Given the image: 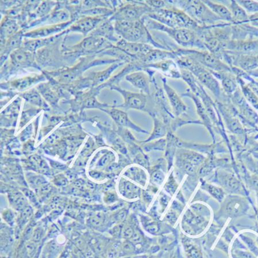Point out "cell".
Returning a JSON list of instances; mask_svg holds the SVG:
<instances>
[{
	"instance_id": "cell-1",
	"label": "cell",
	"mask_w": 258,
	"mask_h": 258,
	"mask_svg": "<svg viewBox=\"0 0 258 258\" xmlns=\"http://www.w3.org/2000/svg\"><path fill=\"white\" fill-rule=\"evenodd\" d=\"M119 62L122 61L111 58L100 57L98 55H92L80 58L73 65L51 71L43 70L42 72L51 76L60 84H67L82 77L84 72L91 68Z\"/></svg>"
},
{
	"instance_id": "cell-2",
	"label": "cell",
	"mask_w": 258,
	"mask_h": 258,
	"mask_svg": "<svg viewBox=\"0 0 258 258\" xmlns=\"http://www.w3.org/2000/svg\"><path fill=\"white\" fill-rule=\"evenodd\" d=\"M114 24L117 34L127 42L150 44L161 50H173L170 46L156 41L142 20L136 22H115Z\"/></svg>"
},
{
	"instance_id": "cell-3",
	"label": "cell",
	"mask_w": 258,
	"mask_h": 258,
	"mask_svg": "<svg viewBox=\"0 0 258 258\" xmlns=\"http://www.w3.org/2000/svg\"><path fill=\"white\" fill-rule=\"evenodd\" d=\"M114 44L100 36L88 35L74 45L62 46L63 55L68 66L80 58L92 55H99L105 50L114 47Z\"/></svg>"
},
{
	"instance_id": "cell-4",
	"label": "cell",
	"mask_w": 258,
	"mask_h": 258,
	"mask_svg": "<svg viewBox=\"0 0 258 258\" xmlns=\"http://www.w3.org/2000/svg\"><path fill=\"white\" fill-rule=\"evenodd\" d=\"M149 30L164 32L175 40L179 45L188 48L207 50L202 40L195 31L187 28H173L163 25L145 16L142 19Z\"/></svg>"
},
{
	"instance_id": "cell-5",
	"label": "cell",
	"mask_w": 258,
	"mask_h": 258,
	"mask_svg": "<svg viewBox=\"0 0 258 258\" xmlns=\"http://www.w3.org/2000/svg\"><path fill=\"white\" fill-rule=\"evenodd\" d=\"M177 56L175 61L180 68L190 71L204 88L212 93L215 98L218 99L221 98L222 90L220 84L210 70L188 56L182 55Z\"/></svg>"
},
{
	"instance_id": "cell-6",
	"label": "cell",
	"mask_w": 258,
	"mask_h": 258,
	"mask_svg": "<svg viewBox=\"0 0 258 258\" xmlns=\"http://www.w3.org/2000/svg\"><path fill=\"white\" fill-rule=\"evenodd\" d=\"M28 68H34L40 71L42 69L38 65L35 58V52L28 51L23 47L15 50L1 66L2 82L8 81L11 76Z\"/></svg>"
},
{
	"instance_id": "cell-7",
	"label": "cell",
	"mask_w": 258,
	"mask_h": 258,
	"mask_svg": "<svg viewBox=\"0 0 258 258\" xmlns=\"http://www.w3.org/2000/svg\"><path fill=\"white\" fill-rule=\"evenodd\" d=\"M146 16L170 28H187L197 32L201 27L185 12L173 6L164 9L154 10Z\"/></svg>"
},
{
	"instance_id": "cell-8",
	"label": "cell",
	"mask_w": 258,
	"mask_h": 258,
	"mask_svg": "<svg viewBox=\"0 0 258 258\" xmlns=\"http://www.w3.org/2000/svg\"><path fill=\"white\" fill-rule=\"evenodd\" d=\"M66 36L62 32L55 42L35 52L36 62L42 70L48 67L56 70L68 66L62 52V46L65 43Z\"/></svg>"
},
{
	"instance_id": "cell-9",
	"label": "cell",
	"mask_w": 258,
	"mask_h": 258,
	"mask_svg": "<svg viewBox=\"0 0 258 258\" xmlns=\"http://www.w3.org/2000/svg\"><path fill=\"white\" fill-rule=\"evenodd\" d=\"M173 6L179 8L185 12L200 26H210L222 22L218 16H216L205 5L203 1H174L168 0Z\"/></svg>"
},
{
	"instance_id": "cell-10",
	"label": "cell",
	"mask_w": 258,
	"mask_h": 258,
	"mask_svg": "<svg viewBox=\"0 0 258 258\" xmlns=\"http://www.w3.org/2000/svg\"><path fill=\"white\" fill-rule=\"evenodd\" d=\"M110 90L119 93L122 96L124 103L115 106L124 110H135L147 112L150 116L155 114L154 104H149L152 100V95L148 96L141 92H133L124 90L119 85H112Z\"/></svg>"
},
{
	"instance_id": "cell-11",
	"label": "cell",
	"mask_w": 258,
	"mask_h": 258,
	"mask_svg": "<svg viewBox=\"0 0 258 258\" xmlns=\"http://www.w3.org/2000/svg\"><path fill=\"white\" fill-rule=\"evenodd\" d=\"M177 55L188 56L196 60L203 66L213 72H230L231 68L226 63L218 56L212 53L208 50L188 49V48H178L175 49Z\"/></svg>"
},
{
	"instance_id": "cell-12",
	"label": "cell",
	"mask_w": 258,
	"mask_h": 258,
	"mask_svg": "<svg viewBox=\"0 0 258 258\" xmlns=\"http://www.w3.org/2000/svg\"><path fill=\"white\" fill-rule=\"evenodd\" d=\"M153 11L144 1L123 2L110 20L113 23L136 22L142 20L144 16L151 13Z\"/></svg>"
},
{
	"instance_id": "cell-13",
	"label": "cell",
	"mask_w": 258,
	"mask_h": 258,
	"mask_svg": "<svg viewBox=\"0 0 258 258\" xmlns=\"http://www.w3.org/2000/svg\"><path fill=\"white\" fill-rule=\"evenodd\" d=\"M44 75L47 78V82L40 83L36 88L44 100L50 104L52 108H58L59 100L62 99H68L70 95L64 90L62 84L51 76Z\"/></svg>"
},
{
	"instance_id": "cell-14",
	"label": "cell",
	"mask_w": 258,
	"mask_h": 258,
	"mask_svg": "<svg viewBox=\"0 0 258 258\" xmlns=\"http://www.w3.org/2000/svg\"><path fill=\"white\" fill-rule=\"evenodd\" d=\"M47 81L43 73L33 74L23 76L22 78L8 80L1 83V89L3 91H11L16 94L23 93L37 86L40 83Z\"/></svg>"
},
{
	"instance_id": "cell-15",
	"label": "cell",
	"mask_w": 258,
	"mask_h": 258,
	"mask_svg": "<svg viewBox=\"0 0 258 258\" xmlns=\"http://www.w3.org/2000/svg\"><path fill=\"white\" fill-rule=\"evenodd\" d=\"M101 91L102 90L99 87L92 88L90 90L79 93L74 96V99L70 100V102L72 104L79 106L82 110L84 108H95L102 111L111 106L99 102L96 97L100 94Z\"/></svg>"
},
{
	"instance_id": "cell-16",
	"label": "cell",
	"mask_w": 258,
	"mask_h": 258,
	"mask_svg": "<svg viewBox=\"0 0 258 258\" xmlns=\"http://www.w3.org/2000/svg\"><path fill=\"white\" fill-rule=\"evenodd\" d=\"M106 19L107 18L83 16L76 20L66 30L63 32V34L67 36L71 32H78L85 38Z\"/></svg>"
},
{
	"instance_id": "cell-17",
	"label": "cell",
	"mask_w": 258,
	"mask_h": 258,
	"mask_svg": "<svg viewBox=\"0 0 258 258\" xmlns=\"http://www.w3.org/2000/svg\"><path fill=\"white\" fill-rule=\"evenodd\" d=\"M103 112L106 113L110 115L113 120L117 125L118 127L127 128L128 130H132L136 132L142 133L144 134H149V132L141 128L129 118L126 112L120 110L115 106L103 109Z\"/></svg>"
},
{
	"instance_id": "cell-18",
	"label": "cell",
	"mask_w": 258,
	"mask_h": 258,
	"mask_svg": "<svg viewBox=\"0 0 258 258\" xmlns=\"http://www.w3.org/2000/svg\"><path fill=\"white\" fill-rule=\"evenodd\" d=\"M115 46L129 56L131 61L142 59L154 48L150 44L127 42L123 39H121Z\"/></svg>"
},
{
	"instance_id": "cell-19",
	"label": "cell",
	"mask_w": 258,
	"mask_h": 258,
	"mask_svg": "<svg viewBox=\"0 0 258 258\" xmlns=\"http://www.w3.org/2000/svg\"><path fill=\"white\" fill-rule=\"evenodd\" d=\"M74 22V20H71V21L66 23L43 26L36 28V29L26 32L24 36V38L28 39L50 38L51 36L62 33V32L66 30Z\"/></svg>"
},
{
	"instance_id": "cell-20",
	"label": "cell",
	"mask_w": 258,
	"mask_h": 258,
	"mask_svg": "<svg viewBox=\"0 0 258 258\" xmlns=\"http://www.w3.org/2000/svg\"><path fill=\"white\" fill-rule=\"evenodd\" d=\"M163 84V89L170 104L173 114L179 118L187 112L188 108L183 102L181 97L169 85L166 78H161Z\"/></svg>"
},
{
	"instance_id": "cell-21",
	"label": "cell",
	"mask_w": 258,
	"mask_h": 258,
	"mask_svg": "<svg viewBox=\"0 0 258 258\" xmlns=\"http://www.w3.org/2000/svg\"><path fill=\"white\" fill-rule=\"evenodd\" d=\"M147 68H150L155 72H159L166 78L181 79V68L174 59H166L159 62L147 64L145 66L144 70Z\"/></svg>"
},
{
	"instance_id": "cell-22",
	"label": "cell",
	"mask_w": 258,
	"mask_h": 258,
	"mask_svg": "<svg viewBox=\"0 0 258 258\" xmlns=\"http://www.w3.org/2000/svg\"><path fill=\"white\" fill-rule=\"evenodd\" d=\"M125 79L130 82L133 87L138 89L140 92L151 96L150 84L156 81L152 80L146 72L137 71L128 74Z\"/></svg>"
},
{
	"instance_id": "cell-23",
	"label": "cell",
	"mask_w": 258,
	"mask_h": 258,
	"mask_svg": "<svg viewBox=\"0 0 258 258\" xmlns=\"http://www.w3.org/2000/svg\"><path fill=\"white\" fill-rule=\"evenodd\" d=\"M225 51L236 54L256 55L258 52V38L229 40Z\"/></svg>"
},
{
	"instance_id": "cell-24",
	"label": "cell",
	"mask_w": 258,
	"mask_h": 258,
	"mask_svg": "<svg viewBox=\"0 0 258 258\" xmlns=\"http://www.w3.org/2000/svg\"><path fill=\"white\" fill-rule=\"evenodd\" d=\"M26 31L21 30L18 33L7 39L5 43L1 46V66L9 58L10 55L16 50L22 47L24 35Z\"/></svg>"
},
{
	"instance_id": "cell-25",
	"label": "cell",
	"mask_w": 258,
	"mask_h": 258,
	"mask_svg": "<svg viewBox=\"0 0 258 258\" xmlns=\"http://www.w3.org/2000/svg\"><path fill=\"white\" fill-rule=\"evenodd\" d=\"M232 102L239 108V110L244 118L250 121V122L256 123L258 120V116L254 110L249 106V104L244 98L240 88L234 94L230 97Z\"/></svg>"
},
{
	"instance_id": "cell-26",
	"label": "cell",
	"mask_w": 258,
	"mask_h": 258,
	"mask_svg": "<svg viewBox=\"0 0 258 258\" xmlns=\"http://www.w3.org/2000/svg\"><path fill=\"white\" fill-rule=\"evenodd\" d=\"M211 72L217 79L220 80L221 90L225 95L231 97L239 88L236 76L232 72Z\"/></svg>"
},
{
	"instance_id": "cell-27",
	"label": "cell",
	"mask_w": 258,
	"mask_h": 258,
	"mask_svg": "<svg viewBox=\"0 0 258 258\" xmlns=\"http://www.w3.org/2000/svg\"><path fill=\"white\" fill-rule=\"evenodd\" d=\"M126 64L123 62H116L111 64L104 70L90 72L88 76L91 80L92 88L98 87L107 82L117 68Z\"/></svg>"
},
{
	"instance_id": "cell-28",
	"label": "cell",
	"mask_w": 258,
	"mask_h": 258,
	"mask_svg": "<svg viewBox=\"0 0 258 258\" xmlns=\"http://www.w3.org/2000/svg\"><path fill=\"white\" fill-rule=\"evenodd\" d=\"M90 35L100 36L114 44L122 39L117 34L114 24L110 19L104 20Z\"/></svg>"
},
{
	"instance_id": "cell-29",
	"label": "cell",
	"mask_w": 258,
	"mask_h": 258,
	"mask_svg": "<svg viewBox=\"0 0 258 258\" xmlns=\"http://www.w3.org/2000/svg\"><path fill=\"white\" fill-rule=\"evenodd\" d=\"M118 189L120 195L129 200L139 199L143 190L139 185L124 178L120 180Z\"/></svg>"
},
{
	"instance_id": "cell-30",
	"label": "cell",
	"mask_w": 258,
	"mask_h": 258,
	"mask_svg": "<svg viewBox=\"0 0 258 258\" xmlns=\"http://www.w3.org/2000/svg\"><path fill=\"white\" fill-rule=\"evenodd\" d=\"M181 96L183 97V98H188L193 100V102L195 104L197 114H198L200 119L202 120L203 124L207 127L209 131L213 134V123L212 120L209 118L206 109H205L203 103L201 102L198 97L193 94L189 88L181 95Z\"/></svg>"
},
{
	"instance_id": "cell-31",
	"label": "cell",
	"mask_w": 258,
	"mask_h": 258,
	"mask_svg": "<svg viewBox=\"0 0 258 258\" xmlns=\"http://www.w3.org/2000/svg\"><path fill=\"white\" fill-rule=\"evenodd\" d=\"M71 16L70 12L64 6L63 1H58L57 5L54 10L48 15L44 24L52 25L66 23L71 21Z\"/></svg>"
},
{
	"instance_id": "cell-32",
	"label": "cell",
	"mask_w": 258,
	"mask_h": 258,
	"mask_svg": "<svg viewBox=\"0 0 258 258\" xmlns=\"http://www.w3.org/2000/svg\"><path fill=\"white\" fill-rule=\"evenodd\" d=\"M167 164L166 160L160 159L158 163L150 167L147 170L149 175V183L159 188L166 179Z\"/></svg>"
},
{
	"instance_id": "cell-33",
	"label": "cell",
	"mask_w": 258,
	"mask_h": 258,
	"mask_svg": "<svg viewBox=\"0 0 258 258\" xmlns=\"http://www.w3.org/2000/svg\"><path fill=\"white\" fill-rule=\"evenodd\" d=\"M124 176L142 188H146L149 184L148 171L138 165L128 167L124 173Z\"/></svg>"
},
{
	"instance_id": "cell-34",
	"label": "cell",
	"mask_w": 258,
	"mask_h": 258,
	"mask_svg": "<svg viewBox=\"0 0 258 258\" xmlns=\"http://www.w3.org/2000/svg\"><path fill=\"white\" fill-rule=\"evenodd\" d=\"M21 30L17 20L3 16L1 21V46L6 43L7 39Z\"/></svg>"
},
{
	"instance_id": "cell-35",
	"label": "cell",
	"mask_w": 258,
	"mask_h": 258,
	"mask_svg": "<svg viewBox=\"0 0 258 258\" xmlns=\"http://www.w3.org/2000/svg\"><path fill=\"white\" fill-rule=\"evenodd\" d=\"M18 95L20 98L25 100L27 102L33 105V106L38 107L46 111H50V108L46 101L44 100L36 87L32 88L25 92L19 93Z\"/></svg>"
},
{
	"instance_id": "cell-36",
	"label": "cell",
	"mask_w": 258,
	"mask_h": 258,
	"mask_svg": "<svg viewBox=\"0 0 258 258\" xmlns=\"http://www.w3.org/2000/svg\"><path fill=\"white\" fill-rule=\"evenodd\" d=\"M151 117L154 122V128L148 138L146 140L142 141L143 143H148L151 141L165 138L169 131V127L156 114L152 115Z\"/></svg>"
},
{
	"instance_id": "cell-37",
	"label": "cell",
	"mask_w": 258,
	"mask_h": 258,
	"mask_svg": "<svg viewBox=\"0 0 258 258\" xmlns=\"http://www.w3.org/2000/svg\"><path fill=\"white\" fill-rule=\"evenodd\" d=\"M167 143L165 149L164 159L167 164V171H170L174 164L176 152L178 147L177 146V136L175 133L169 130L166 137Z\"/></svg>"
},
{
	"instance_id": "cell-38",
	"label": "cell",
	"mask_w": 258,
	"mask_h": 258,
	"mask_svg": "<svg viewBox=\"0 0 258 258\" xmlns=\"http://www.w3.org/2000/svg\"><path fill=\"white\" fill-rule=\"evenodd\" d=\"M60 35V34L51 36L50 38L41 39H28L24 38L22 44V46L25 49L32 52H36L41 48L50 45L57 40Z\"/></svg>"
},
{
	"instance_id": "cell-39",
	"label": "cell",
	"mask_w": 258,
	"mask_h": 258,
	"mask_svg": "<svg viewBox=\"0 0 258 258\" xmlns=\"http://www.w3.org/2000/svg\"><path fill=\"white\" fill-rule=\"evenodd\" d=\"M203 2L223 22L233 23L231 12L224 4L211 1H203Z\"/></svg>"
},
{
	"instance_id": "cell-40",
	"label": "cell",
	"mask_w": 258,
	"mask_h": 258,
	"mask_svg": "<svg viewBox=\"0 0 258 258\" xmlns=\"http://www.w3.org/2000/svg\"><path fill=\"white\" fill-rule=\"evenodd\" d=\"M228 9L230 11L233 23L232 24H243L249 23V15L243 7L237 1L229 2Z\"/></svg>"
},
{
	"instance_id": "cell-41",
	"label": "cell",
	"mask_w": 258,
	"mask_h": 258,
	"mask_svg": "<svg viewBox=\"0 0 258 258\" xmlns=\"http://www.w3.org/2000/svg\"><path fill=\"white\" fill-rule=\"evenodd\" d=\"M216 178L219 184L227 190L235 191L240 187L239 181L230 173L219 170L217 172Z\"/></svg>"
},
{
	"instance_id": "cell-42",
	"label": "cell",
	"mask_w": 258,
	"mask_h": 258,
	"mask_svg": "<svg viewBox=\"0 0 258 258\" xmlns=\"http://www.w3.org/2000/svg\"><path fill=\"white\" fill-rule=\"evenodd\" d=\"M237 81L245 100L258 111V95L243 79L237 78Z\"/></svg>"
},
{
	"instance_id": "cell-43",
	"label": "cell",
	"mask_w": 258,
	"mask_h": 258,
	"mask_svg": "<svg viewBox=\"0 0 258 258\" xmlns=\"http://www.w3.org/2000/svg\"><path fill=\"white\" fill-rule=\"evenodd\" d=\"M115 10L111 8L98 7L93 9L83 11L80 13L79 18L83 16H91V17H102L110 19L115 14Z\"/></svg>"
},
{
	"instance_id": "cell-44",
	"label": "cell",
	"mask_w": 258,
	"mask_h": 258,
	"mask_svg": "<svg viewBox=\"0 0 258 258\" xmlns=\"http://www.w3.org/2000/svg\"><path fill=\"white\" fill-rule=\"evenodd\" d=\"M166 138L151 141V142L148 143H143L142 141H139L140 146L142 147L145 152L152 151H164L166 149Z\"/></svg>"
},
{
	"instance_id": "cell-45",
	"label": "cell",
	"mask_w": 258,
	"mask_h": 258,
	"mask_svg": "<svg viewBox=\"0 0 258 258\" xmlns=\"http://www.w3.org/2000/svg\"><path fill=\"white\" fill-rule=\"evenodd\" d=\"M179 187V184L177 182L176 177L174 175V171L172 170L166 182L163 185L164 191L171 196H173L178 190Z\"/></svg>"
},
{
	"instance_id": "cell-46",
	"label": "cell",
	"mask_w": 258,
	"mask_h": 258,
	"mask_svg": "<svg viewBox=\"0 0 258 258\" xmlns=\"http://www.w3.org/2000/svg\"><path fill=\"white\" fill-rule=\"evenodd\" d=\"M201 188L208 193L217 200H221L223 199L224 196V192L222 189L218 187L215 186L211 184H208L205 181L201 182Z\"/></svg>"
},
{
	"instance_id": "cell-47",
	"label": "cell",
	"mask_w": 258,
	"mask_h": 258,
	"mask_svg": "<svg viewBox=\"0 0 258 258\" xmlns=\"http://www.w3.org/2000/svg\"><path fill=\"white\" fill-rule=\"evenodd\" d=\"M241 7H243L244 9L246 11L248 14H258V2L252 1H237Z\"/></svg>"
},
{
	"instance_id": "cell-48",
	"label": "cell",
	"mask_w": 258,
	"mask_h": 258,
	"mask_svg": "<svg viewBox=\"0 0 258 258\" xmlns=\"http://www.w3.org/2000/svg\"><path fill=\"white\" fill-rule=\"evenodd\" d=\"M147 5L153 10L164 9L171 7V4L167 1H144Z\"/></svg>"
},
{
	"instance_id": "cell-49",
	"label": "cell",
	"mask_w": 258,
	"mask_h": 258,
	"mask_svg": "<svg viewBox=\"0 0 258 258\" xmlns=\"http://www.w3.org/2000/svg\"><path fill=\"white\" fill-rule=\"evenodd\" d=\"M18 1H1V12L11 9Z\"/></svg>"
},
{
	"instance_id": "cell-50",
	"label": "cell",
	"mask_w": 258,
	"mask_h": 258,
	"mask_svg": "<svg viewBox=\"0 0 258 258\" xmlns=\"http://www.w3.org/2000/svg\"><path fill=\"white\" fill-rule=\"evenodd\" d=\"M249 23L251 26L258 28V14L249 15Z\"/></svg>"
},
{
	"instance_id": "cell-51",
	"label": "cell",
	"mask_w": 258,
	"mask_h": 258,
	"mask_svg": "<svg viewBox=\"0 0 258 258\" xmlns=\"http://www.w3.org/2000/svg\"><path fill=\"white\" fill-rule=\"evenodd\" d=\"M133 234H134L133 229L130 226L124 227L123 229V235L126 238H129V237L132 236Z\"/></svg>"
},
{
	"instance_id": "cell-52",
	"label": "cell",
	"mask_w": 258,
	"mask_h": 258,
	"mask_svg": "<svg viewBox=\"0 0 258 258\" xmlns=\"http://www.w3.org/2000/svg\"><path fill=\"white\" fill-rule=\"evenodd\" d=\"M123 248L124 250H126V251H130L134 249V246H133V245L130 243L126 242L124 244Z\"/></svg>"
},
{
	"instance_id": "cell-53",
	"label": "cell",
	"mask_w": 258,
	"mask_h": 258,
	"mask_svg": "<svg viewBox=\"0 0 258 258\" xmlns=\"http://www.w3.org/2000/svg\"><path fill=\"white\" fill-rule=\"evenodd\" d=\"M248 74L250 75L252 78H258V68L254 70L248 72Z\"/></svg>"
},
{
	"instance_id": "cell-54",
	"label": "cell",
	"mask_w": 258,
	"mask_h": 258,
	"mask_svg": "<svg viewBox=\"0 0 258 258\" xmlns=\"http://www.w3.org/2000/svg\"><path fill=\"white\" fill-rule=\"evenodd\" d=\"M253 82L256 84V87L258 88V82L256 81L254 79H253Z\"/></svg>"
}]
</instances>
